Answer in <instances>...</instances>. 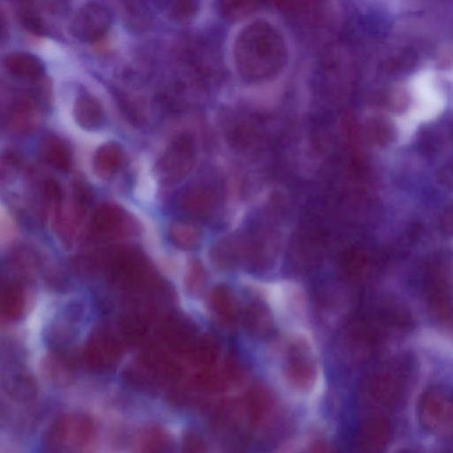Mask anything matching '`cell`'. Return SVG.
Segmentation results:
<instances>
[{"mask_svg":"<svg viewBox=\"0 0 453 453\" xmlns=\"http://www.w3.org/2000/svg\"><path fill=\"white\" fill-rule=\"evenodd\" d=\"M136 361L160 384L177 381L182 374L179 362L165 350L157 347L145 348L139 354Z\"/></svg>","mask_w":453,"mask_h":453,"instance_id":"cell-10","label":"cell"},{"mask_svg":"<svg viewBox=\"0 0 453 453\" xmlns=\"http://www.w3.org/2000/svg\"><path fill=\"white\" fill-rule=\"evenodd\" d=\"M122 354V346L117 336L106 328H98L88 337L82 350V361L95 372H104L114 367Z\"/></svg>","mask_w":453,"mask_h":453,"instance_id":"cell-6","label":"cell"},{"mask_svg":"<svg viewBox=\"0 0 453 453\" xmlns=\"http://www.w3.org/2000/svg\"><path fill=\"white\" fill-rule=\"evenodd\" d=\"M123 338L133 344L142 342L150 330V319L144 313H129L123 316L119 323Z\"/></svg>","mask_w":453,"mask_h":453,"instance_id":"cell-19","label":"cell"},{"mask_svg":"<svg viewBox=\"0 0 453 453\" xmlns=\"http://www.w3.org/2000/svg\"><path fill=\"white\" fill-rule=\"evenodd\" d=\"M389 420L381 415H373L361 425L358 441L360 446L367 451L381 450L391 436Z\"/></svg>","mask_w":453,"mask_h":453,"instance_id":"cell-11","label":"cell"},{"mask_svg":"<svg viewBox=\"0 0 453 453\" xmlns=\"http://www.w3.org/2000/svg\"><path fill=\"white\" fill-rule=\"evenodd\" d=\"M170 241L181 250H192L200 242V233L192 224L184 221H173L168 228Z\"/></svg>","mask_w":453,"mask_h":453,"instance_id":"cell-22","label":"cell"},{"mask_svg":"<svg viewBox=\"0 0 453 453\" xmlns=\"http://www.w3.org/2000/svg\"><path fill=\"white\" fill-rule=\"evenodd\" d=\"M409 378V367L405 362H390L370 376L365 387V395L374 406L394 408L404 395Z\"/></svg>","mask_w":453,"mask_h":453,"instance_id":"cell-2","label":"cell"},{"mask_svg":"<svg viewBox=\"0 0 453 453\" xmlns=\"http://www.w3.org/2000/svg\"><path fill=\"white\" fill-rule=\"evenodd\" d=\"M15 1L22 2V3H23V2H27V1H29V0H15Z\"/></svg>","mask_w":453,"mask_h":453,"instance_id":"cell-27","label":"cell"},{"mask_svg":"<svg viewBox=\"0 0 453 453\" xmlns=\"http://www.w3.org/2000/svg\"><path fill=\"white\" fill-rule=\"evenodd\" d=\"M171 446L172 439L170 435L159 426L148 427L141 434L140 447L143 451H168Z\"/></svg>","mask_w":453,"mask_h":453,"instance_id":"cell-23","label":"cell"},{"mask_svg":"<svg viewBox=\"0 0 453 453\" xmlns=\"http://www.w3.org/2000/svg\"><path fill=\"white\" fill-rule=\"evenodd\" d=\"M73 117L76 123L84 129L95 130L104 121V114L101 104L93 96H80L73 107Z\"/></svg>","mask_w":453,"mask_h":453,"instance_id":"cell-13","label":"cell"},{"mask_svg":"<svg viewBox=\"0 0 453 453\" xmlns=\"http://www.w3.org/2000/svg\"><path fill=\"white\" fill-rule=\"evenodd\" d=\"M424 293L434 319L453 333V278L443 269L434 268L425 279Z\"/></svg>","mask_w":453,"mask_h":453,"instance_id":"cell-5","label":"cell"},{"mask_svg":"<svg viewBox=\"0 0 453 453\" xmlns=\"http://www.w3.org/2000/svg\"><path fill=\"white\" fill-rule=\"evenodd\" d=\"M104 268L110 281L127 293L146 294L160 287L145 257L134 250H120L107 256Z\"/></svg>","mask_w":453,"mask_h":453,"instance_id":"cell-1","label":"cell"},{"mask_svg":"<svg viewBox=\"0 0 453 453\" xmlns=\"http://www.w3.org/2000/svg\"><path fill=\"white\" fill-rule=\"evenodd\" d=\"M94 435L92 420L84 414H65L57 418L45 434L50 450H77L87 446Z\"/></svg>","mask_w":453,"mask_h":453,"instance_id":"cell-4","label":"cell"},{"mask_svg":"<svg viewBox=\"0 0 453 453\" xmlns=\"http://www.w3.org/2000/svg\"><path fill=\"white\" fill-rule=\"evenodd\" d=\"M42 159L56 169L68 171L71 166V155L67 147L56 137L43 139L39 146Z\"/></svg>","mask_w":453,"mask_h":453,"instance_id":"cell-17","label":"cell"},{"mask_svg":"<svg viewBox=\"0 0 453 453\" xmlns=\"http://www.w3.org/2000/svg\"><path fill=\"white\" fill-rule=\"evenodd\" d=\"M418 416L421 426L441 438L453 437V390L441 386L427 388L420 396Z\"/></svg>","mask_w":453,"mask_h":453,"instance_id":"cell-3","label":"cell"},{"mask_svg":"<svg viewBox=\"0 0 453 453\" xmlns=\"http://www.w3.org/2000/svg\"><path fill=\"white\" fill-rule=\"evenodd\" d=\"M44 376L57 386H65L73 379V365L67 357L61 353L54 352L47 356L42 361Z\"/></svg>","mask_w":453,"mask_h":453,"instance_id":"cell-15","label":"cell"},{"mask_svg":"<svg viewBox=\"0 0 453 453\" xmlns=\"http://www.w3.org/2000/svg\"><path fill=\"white\" fill-rule=\"evenodd\" d=\"M123 160L121 147L115 142H107L101 145L94 155V170L101 178L107 179L120 168Z\"/></svg>","mask_w":453,"mask_h":453,"instance_id":"cell-14","label":"cell"},{"mask_svg":"<svg viewBox=\"0 0 453 453\" xmlns=\"http://www.w3.org/2000/svg\"><path fill=\"white\" fill-rule=\"evenodd\" d=\"M8 72L15 77L35 80L42 73V62L35 56L27 53H13L4 59Z\"/></svg>","mask_w":453,"mask_h":453,"instance_id":"cell-16","label":"cell"},{"mask_svg":"<svg viewBox=\"0 0 453 453\" xmlns=\"http://www.w3.org/2000/svg\"><path fill=\"white\" fill-rule=\"evenodd\" d=\"M8 395L15 400L27 401L35 395L36 387L33 378L26 372L14 371L4 381Z\"/></svg>","mask_w":453,"mask_h":453,"instance_id":"cell-21","label":"cell"},{"mask_svg":"<svg viewBox=\"0 0 453 453\" xmlns=\"http://www.w3.org/2000/svg\"><path fill=\"white\" fill-rule=\"evenodd\" d=\"M156 332L164 344L188 357L199 342L190 324L177 315L164 317L159 321Z\"/></svg>","mask_w":453,"mask_h":453,"instance_id":"cell-9","label":"cell"},{"mask_svg":"<svg viewBox=\"0 0 453 453\" xmlns=\"http://www.w3.org/2000/svg\"><path fill=\"white\" fill-rule=\"evenodd\" d=\"M111 24V14L104 5L89 3L81 7L71 22V32L74 37L84 42L101 40Z\"/></svg>","mask_w":453,"mask_h":453,"instance_id":"cell-8","label":"cell"},{"mask_svg":"<svg viewBox=\"0 0 453 453\" xmlns=\"http://www.w3.org/2000/svg\"><path fill=\"white\" fill-rule=\"evenodd\" d=\"M182 208L189 213H203L207 206V197L203 191L190 190L181 198Z\"/></svg>","mask_w":453,"mask_h":453,"instance_id":"cell-24","label":"cell"},{"mask_svg":"<svg viewBox=\"0 0 453 453\" xmlns=\"http://www.w3.org/2000/svg\"><path fill=\"white\" fill-rule=\"evenodd\" d=\"M123 223V211L117 205L104 203L95 210L90 221V228L96 236L112 237L118 234Z\"/></svg>","mask_w":453,"mask_h":453,"instance_id":"cell-12","label":"cell"},{"mask_svg":"<svg viewBox=\"0 0 453 453\" xmlns=\"http://www.w3.org/2000/svg\"><path fill=\"white\" fill-rule=\"evenodd\" d=\"M204 282V272L202 265L196 260L189 262L186 272V284L192 292H198Z\"/></svg>","mask_w":453,"mask_h":453,"instance_id":"cell-25","label":"cell"},{"mask_svg":"<svg viewBox=\"0 0 453 453\" xmlns=\"http://www.w3.org/2000/svg\"><path fill=\"white\" fill-rule=\"evenodd\" d=\"M37 119V113L32 104L27 101H20L11 111L7 124L14 133L25 134L35 128Z\"/></svg>","mask_w":453,"mask_h":453,"instance_id":"cell-20","label":"cell"},{"mask_svg":"<svg viewBox=\"0 0 453 453\" xmlns=\"http://www.w3.org/2000/svg\"><path fill=\"white\" fill-rule=\"evenodd\" d=\"M202 446L199 438L194 434H187L183 439V447L188 451H197Z\"/></svg>","mask_w":453,"mask_h":453,"instance_id":"cell-26","label":"cell"},{"mask_svg":"<svg viewBox=\"0 0 453 453\" xmlns=\"http://www.w3.org/2000/svg\"><path fill=\"white\" fill-rule=\"evenodd\" d=\"M194 150L187 134L177 136L165 149L156 165L158 179L163 183L178 181L192 167Z\"/></svg>","mask_w":453,"mask_h":453,"instance_id":"cell-7","label":"cell"},{"mask_svg":"<svg viewBox=\"0 0 453 453\" xmlns=\"http://www.w3.org/2000/svg\"><path fill=\"white\" fill-rule=\"evenodd\" d=\"M0 304L1 313L5 319H19L25 308V295L21 285L13 281L4 284Z\"/></svg>","mask_w":453,"mask_h":453,"instance_id":"cell-18","label":"cell"}]
</instances>
